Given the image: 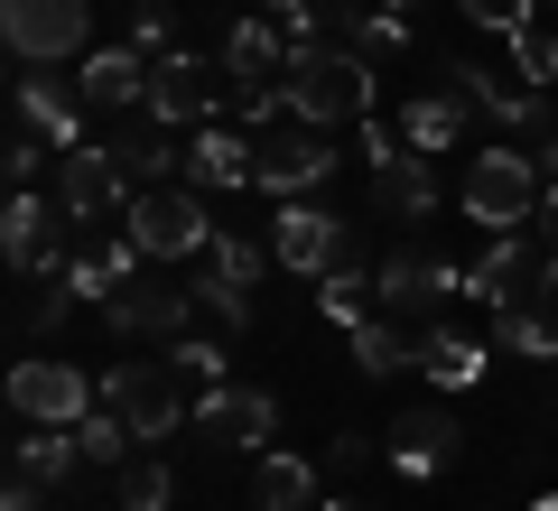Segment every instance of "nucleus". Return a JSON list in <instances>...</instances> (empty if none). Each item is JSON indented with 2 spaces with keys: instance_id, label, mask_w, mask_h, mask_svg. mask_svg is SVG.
<instances>
[{
  "instance_id": "1",
  "label": "nucleus",
  "mask_w": 558,
  "mask_h": 511,
  "mask_svg": "<svg viewBox=\"0 0 558 511\" xmlns=\"http://www.w3.org/2000/svg\"><path fill=\"white\" fill-rule=\"evenodd\" d=\"M279 94H289V121H317V131L326 121H373V65L336 38H299Z\"/></svg>"
},
{
  "instance_id": "2",
  "label": "nucleus",
  "mask_w": 558,
  "mask_h": 511,
  "mask_svg": "<svg viewBox=\"0 0 558 511\" xmlns=\"http://www.w3.org/2000/svg\"><path fill=\"white\" fill-rule=\"evenodd\" d=\"M465 215L484 223V233H512V223L539 215V196H549V178H539L531 149H475V168H465Z\"/></svg>"
},
{
  "instance_id": "3",
  "label": "nucleus",
  "mask_w": 558,
  "mask_h": 511,
  "mask_svg": "<svg viewBox=\"0 0 558 511\" xmlns=\"http://www.w3.org/2000/svg\"><path fill=\"white\" fill-rule=\"evenodd\" d=\"M102 410H112L140 447H159L178 418H196V400H186L178 363H121V373H102Z\"/></svg>"
},
{
  "instance_id": "4",
  "label": "nucleus",
  "mask_w": 558,
  "mask_h": 511,
  "mask_svg": "<svg viewBox=\"0 0 558 511\" xmlns=\"http://www.w3.org/2000/svg\"><path fill=\"white\" fill-rule=\"evenodd\" d=\"M121 233H131L149 260H196L205 242H215V223H205V186H140V196L121 205Z\"/></svg>"
},
{
  "instance_id": "5",
  "label": "nucleus",
  "mask_w": 558,
  "mask_h": 511,
  "mask_svg": "<svg viewBox=\"0 0 558 511\" xmlns=\"http://www.w3.org/2000/svg\"><path fill=\"white\" fill-rule=\"evenodd\" d=\"M0 38L20 65H65L94 38V0H0Z\"/></svg>"
},
{
  "instance_id": "6",
  "label": "nucleus",
  "mask_w": 558,
  "mask_h": 511,
  "mask_svg": "<svg viewBox=\"0 0 558 511\" xmlns=\"http://www.w3.org/2000/svg\"><path fill=\"white\" fill-rule=\"evenodd\" d=\"M10 410H20L28 428H84V418L102 410V381L75 373V363H57V354H28L20 373H10Z\"/></svg>"
},
{
  "instance_id": "7",
  "label": "nucleus",
  "mask_w": 558,
  "mask_h": 511,
  "mask_svg": "<svg viewBox=\"0 0 558 511\" xmlns=\"http://www.w3.org/2000/svg\"><path fill=\"white\" fill-rule=\"evenodd\" d=\"M270 260H279V270H307V279H326V270H344V260H354V233H344V215H326L317 196H279Z\"/></svg>"
},
{
  "instance_id": "8",
  "label": "nucleus",
  "mask_w": 558,
  "mask_h": 511,
  "mask_svg": "<svg viewBox=\"0 0 558 511\" xmlns=\"http://www.w3.org/2000/svg\"><path fill=\"white\" fill-rule=\"evenodd\" d=\"M102 326H112L121 344H178V334L196 326V289H178V279H149V270H140L121 297H102Z\"/></svg>"
},
{
  "instance_id": "9",
  "label": "nucleus",
  "mask_w": 558,
  "mask_h": 511,
  "mask_svg": "<svg viewBox=\"0 0 558 511\" xmlns=\"http://www.w3.org/2000/svg\"><path fill=\"white\" fill-rule=\"evenodd\" d=\"M539 260H549V242H539L531 223H512V233H494L475 260H465V297H484V307H521V297H539Z\"/></svg>"
},
{
  "instance_id": "10",
  "label": "nucleus",
  "mask_w": 558,
  "mask_h": 511,
  "mask_svg": "<svg viewBox=\"0 0 558 511\" xmlns=\"http://www.w3.org/2000/svg\"><path fill=\"white\" fill-rule=\"evenodd\" d=\"M373 297H381V316H400V326H438V297H465V270H457V260L400 252V260L373 270Z\"/></svg>"
},
{
  "instance_id": "11",
  "label": "nucleus",
  "mask_w": 558,
  "mask_h": 511,
  "mask_svg": "<svg viewBox=\"0 0 558 511\" xmlns=\"http://www.w3.org/2000/svg\"><path fill=\"white\" fill-rule=\"evenodd\" d=\"M326 178H336V149L317 139V121H289V131L252 139V186H270V196H307Z\"/></svg>"
},
{
  "instance_id": "12",
  "label": "nucleus",
  "mask_w": 558,
  "mask_h": 511,
  "mask_svg": "<svg viewBox=\"0 0 558 511\" xmlns=\"http://www.w3.org/2000/svg\"><path fill=\"white\" fill-rule=\"evenodd\" d=\"M57 205L75 223L112 215V205H131V178H121V158L112 139H75V149H57Z\"/></svg>"
},
{
  "instance_id": "13",
  "label": "nucleus",
  "mask_w": 558,
  "mask_h": 511,
  "mask_svg": "<svg viewBox=\"0 0 558 511\" xmlns=\"http://www.w3.org/2000/svg\"><path fill=\"white\" fill-rule=\"evenodd\" d=\"M57 196H38V186H10V215H0V252H10V270L20 279H57Z\"/></svg>"
},
{
  "instance_id": "14",
  "label": "nucleus",
  "mask_w": 558,
  "mask_h": 511,
  "mask_svg": "<svg viewBox=\"0 0 558 511\" xmlns=\"http://www.w3.org/2000/svg\"><path fill=\"white\" fill-rule=\"evenodd\" d=\"M140 112L168 121V131H205V121H215V75H205V57H159Z\"/></svg>"
},
{
  "instance_id": "15",
  "label": "nucleus",
  "mask_w": 558,
  "mask_h": 511,
  "mask_svg": "<svg viewBox=\"0 0 558 511\" xmlns=\"http://www.w3.org/2000/svg\"><path fill=\"white\" fill-rule=\"evenodd\" d=\"M196 428L223 437V447H270L279 437V400L242 391V381H215V391H196Z\"/></svg>"
},
{
  "instance_id": "16",
  "label": "nucleus",
  "mask_w": 558,
  "mask_h": 511,
  "mask_svg": "<svg viewBox=\"0 0 558 511\" xmlns=\"http://www.w3.org/2000/svg\"><path fill=\"white\" fill-rule=\"evenodd\" d=\"M465 121H484V112H475V102H465V94H457L447 75H438V84H418V94L400 102V139H410L418 158L457 149V139H465Z\"/></svg>"
},
{
  "instance_id": "17",
  "label": "nucleus",
  "mask_w": 558,
  "mask_h": 511,
  "mask_svg": "<svg viewBox=\"0 0 558 511\" xmlns=\"http://www.w3.org/2000/svg\"><path fill=\"white\" fill-rule=\"evenodd\" d=\"M84 112H94V102H84L75 75H47V65H38V75H20V121H28L38 139L75 149V139H84Z\"/></svg>"
},
{
  "instance_id": "18",
  "label": "nucleus",
  "mask_w": 558,
  "mask_h": 511,
  "mask_svg": "<svg viewBox=\"0 0 558 511\" xmlns=\"http://www.w3.org/2000/svg\"><path fill=\"white\" fill-rule=\"evenodd\" d=\"M457 447H465V437H457V418H447V410H400V418H391V447H381V455H391L400 474H418V484H428V474L457 465Z\"/></svg>"
},
{
  "instance_id": "19",
  "label": "nucleus",
  "mask_w": 558,
  "mask_h": 511,
  "mask_svg": "<svg viewBox=\"0 0 558 511\" xmlns=\"http://www.w3.org/2000/svg\"><path fill=\"white\" fill-rule=\"evenodd\" d=\"M289 47H299V38H289L279 20H242L233 38H223V75H233V94H270V84L289 75Z\"/></svg>"
},
{
  "instance_id": "20",
  "label": "nucleus",
  "mask_w": 558,
  "mask_h": 511,
  "mask_svg": "<svg viewBox=\"0 0 558 511\" xmlns=\"http://www.w3.org/2000/svg\"><path fill=\"white\" fill-rule=\"evenodd\" d=\"M438 75L457 84L484 121H502V131H549V94H531V84H494L484 65H438Z\"/></svg>"
},
{
  "instance_id": "21",
  "label": "nucleus",
  "mask_w": 558,
  "mask_h": 511,
  "mask_svg": "<svg viewBox=\"0 0 558 511\" xmlns=\"http://www.w3.org/2000/svg\"><path fill=\"white\" fill-rule=\"evenodd\" d=\"M75 84H84L94 112H131V102H149V57H140V47H94V57L75 65Z\"/></svg>"
},
{
  "instance_id": "22",
  "label": "nucleus",
  "mask_w": 558,
  "mask_h": 511,
  "mask_svg": "<svg viewBox=\"0 0 558 511\" xmlns=\"http://www.w3.org/2000/svg\"><path fill=\"white\" fill-rule=\"evenodd\" d=\"M373 205L391 223H428V215H438V168H428L418 149H400L391 168H373Z\"/></svg>"
},
{
  "instance_id": "23",
  "label": "nucleus",
  "mask_w": 558,
  "mask_h": 511,
  "mask_svg": "<svg viewBox=\"0 0 558 511\" xmlns=\"http://www.w3.org/2000/svg\"><path fill=\"white\" fill-rule=\"evenodd\" d=\"M418 373L438 381V391H475V381H484V334L428 326V334H418Z\"/></svg>"
},
{
  "instance_id": "24",
  "label": "nucleus",
  "mask_w": 558,
  "mask_h": 511,
  "mask_svg": "<svg viewBox=\"0 0 558 511\" xmlns=\"http://www.w3.org/2000/svg\"><path fill=\"white\" fill-rule=\"evenodd\" d=\"M186 178H196V186H252V131L205 121V131L186 139Z\"/></svg>"
},
{
  "instance_id": "25",
  "label": "nucleus",
  "mask_w": 558,
  "mask_h": 511,
  "mask_svg": "<svg viewBox=\"0 0 558 511\" xmlns=\"http://www.w3.org/2000/svg\"><path fill=\"white\" fill-rule=\"evenodd\" d=\"M75 465H84V437L75 428H28L20 437V455H10V474H28V484H75Z\"/></svg>"
},
{
  "instance_id": "26",
  "label": "nucleus",
  "mask_w": 558,
  "mask_h": 511,
  "mask_svg": "<svg viewBox=\"0 0 558 511\" xmlns=\"http://www.w3.org/2000/svg\"><path fill=\"white\" fill-rule=\"evenodd\" d=\"M140 260H149V252H140V242L121 233V242H102V252L65 260V289H75V297H121V289L140 279Z\"/></svg>"
},
{
  "instance_id": "27",
  "label": "nucleus",
  "mask_w": 558,
  "mask_h": 511,
  "mask_svg": "<svg viewBox=\"0 0 558 511\" xmlns=\"http://www.w3.org/2000/svg\"><path fill=\"white\" fill-rule=\"evenodd\" d=\"M418 334H428V326H400V316H363V326H354V363H363V373H410V363H418Z\"/></svg>"
},
{
  "instance_id": "28",
  "label": "nucleus",
  "mask_w": 558,
  "mask_h": 511,
  "mask_svg": "<svg viewBox=\"0 0 558 511\" xmlns=\"http://www.w3.org/2000/svg\"><path fill=\"white\" fill-rule=\"evenodd\" d=\"M494 334H502V354L549 363V354H558V297H521V307H494Z\"/></svg>"
},
{
  "instance_id": "29",
  "label": "nucleus",
  "mask_w": 558,
  "mask_h": 511,
  "mask_svg": "<svg viewBox=\"0 0 558 511\" xmlns=\"http://www.w3.org/2000/svg\"><path fill=\"white\" fill-rule=\"evenodd\" d=\"M196 260H205L196 279H215V289H260V270H270V242H252V233H215Z\"/></svg>"
},
{
  "instance_id": "30",
  "label": "nucleus",
  "mask_w": 558,
  "mask_h": 511,
  "mask_svg": "<svg viewBox=\"0 0 558 511\" xmlns=\"http://www.w3.org/2000/svg\"><path fill=\"white\" fill-rule=\"evenodd\" d=\"M252 502L260 511H317V465H299V455H260Z\"/></svg>"
},
{
  "instance_id": "31",
  "label": "nucleus",
  "mask_w": 558,
  "mask_h": 511,
  "mask_svg": "<svg viewBox=\"0 0 558 511\" xmlns=\"http://www.w3.org/2000/svg\"><path fill=\"white\" fill-rule=\"evenodd\" d=\"M112 158H121V178H131V196H140V186H159V178H168V168H178L186 149H168V121H149V131L112 139Z\"/></svg>"
},
{
  "instance_id": "32",
  "label": "nucleus",
  "mask_w": 558,
  "mask_h": 511,
  "mask_svg": "<svg viewBox=\"0 0 558 511\" xmlns=\"http://www.w3.org/2000/svg\"><path fill=\"white\" fill-rule=\"evenodd\" d=\"M373 307H381V297H373V279H363L354 260L317 279V316H326V326H344V334H354V326H363V316H373Z\"/></svg>"
},
{
  "instance_id": "33",
  "label": "nucleus",
  "mask_w": 558,
  "mask_h": 511,
  "mask_svg": "<svg viewBox=\"0 0 558 511\" xmlns=\"http://www.w3.org/2000/svg\"><path fill=\"white\" fill-rule=\"evenodd\" d=\"M168 502H178V474L159 455H131L121 465V511H168Z\"/></svg>"
},
{
  "instance_id": "34",
  "label": "nucleus",
  "mask_w": 558,
  "mask_h": 511,
  "mask_svg": "<svg viewBox=\"0 0 558 511\" xmlns=\"http://www.w3.org/2000/svg\"><path fill=\"white\" fill-rule=\"evenodd\" d=\"M512 75L521 84H531V94H549V84H558V38H549V28H512Z\"/></svg>"
},
{
  "instance_id": "35",
  "label": "nucleus",
  "mask_w": 558,
  "mask_h": 511,
  "mask_svg": "<svg viewBox=\"0 0 558 511\" xmlns=\"http://www.w3.org/2000/svg\"><path fill=\"white\" fill-rule=\"evenodd\" d=\"M75 437H84V465H131V455H140V437H131V428H121V418H112V410H94V418H84V428H75Z\"/></svg>"
},
{
  "instance_id": "36",
  "label": "nucleus",
  "mask_w": 558,
  "mask_h": 511,
  "mask_svg": "<svg viewBox=\"0 0 558 511\" xmlns=\"http://www.w3.org/2000/svg\"><path fill=\"white\" fill-rule=\"evenodd\" d=\"M65 307H75V289H65V279H47V289L20 307V334H28V344H38V334H57V326H65Z\"/></svg>"
},
{
  "instance_id": "37",
  "label": "nucleus",
  "mask_w": 558,
  "mask_h": 511,
  "mask_svg": "<svg viewBox=\"0 0 558 511\" xmlns=\"http://www.w3.org/2000/svg\"><path fill=\"white\" fill-rule=\"evenodd\" d=\"M168 363H178L186 381H205V391L223 381V344H205V334H178V344H168Z\"/></svg>"
},
{
  "instance_id": "38",
  "label": "nucleus",
  "mask_w": 558,
  "mask_h": 511,
  "mask_svg": "<svg viewBox=\"0 0 558 511\" xmlns=\"http://www.w3.org/2000/svg\"><path fill=\"white\" fill-rule=\"evenodd\" d=\"M196 307L215 316L223 334H242V326H252V289H215V279H196Z\"/></svg>"
},
{
  "instance_id": "39",
  "label": "nucleus",
  "mask_w": 558,
  "mask_h": 511,
  "mask_svg": "<svg viewBox=\"0 0 558 511\" xmlns=\"http://www.w3.org/2000/svg\"><path fill=\"white\" fill-rule=\"evenodd\" d=\"M47 149H57V139H38V131L20 121V131H10V149H0V168H10V186H38V158H47Z\"/></svg>"
},
{
  "instance_id": "40",
  "label": "nucleus",
  "mask_w": 558,
  "mask_h": 511,
  "mask_svg": "<svg viewBox=\"0 0 558 511\" xmlns=\"http://www.w3.org/2000/svg\"><path fill=\"white\" fill-rule=\"evenodd\" d=\"M457 10H465L475 28H502V38H512V28H531V10H539V0H457Z\"/></svg>"
},
{
  "instance_id": "41",
  "label": "nucleus",
  "mask_w": 558,
  "mask_h": 511,
  "mask_svg": "<svg viewBox=\"0 0 558 511\" xmlns=\"http://www.w3.org/2000/svg\"><path fill=\"white\" fill-rule=\"evenodd\" d=\"M354 149H363V168H391L410 139H400V121H354Z\"/></svg>"
},
{
  "instance_id": "42",
  "label": "nucleus",
  "mask_w": 558,
  "mask_h": 511,
  "mask_svg": "<svg viewBox=\"0 0 558 511\" xmlns=\"http://www.w3.org/2000/svg\"><path fill=\"white\" fill-rule=\"evenodd\" d=\"M131 47H140L149 65H159V57H178V47H168V10H140V20H131Z\"/></svg>"
},
{
  "instance_id": "43",
  "label": "nucleus",
  "mask_w": 558,
  "mask_h": 511,
  "mask_svg": "<svg viewBox=\"0 0 558 511\" xmlns=\"http://www.w3.org/2000/svg\"><path fill=\"white\" fill-rule=\"evenodd\" d=\"M0 511H47V484H28V474H10V492H0Z\"/></svg>"
},
{
  "instance_id": "44",
  "label": "nucleus",
  "mask_w": 558,
  "mask_h": 511,
  "mask_svg": "<svg viewBox=\"0 0 558 511\" xmlns=\"http://www.w3.org/2000/svg\"><path fill=\"white\" fill-rule=\"evenodd\" d=\"M531 233H539V242H549V252H558V186H549V196H539V215H531Z\"/></svg>"
},
{
  "instance_id": "45",
  "label": "nucleus",
  "mask_w": 558,
  "mask_h": 511,
  "mask_svg": "<svg viewBox=\"0 0 558 511\" xmlns=\"http://www.w3.org/2000/svg\"><path fill=\"white\" fill-rule=\"evenodd\" d=\"M539 178H549V186H558V131H549V139H539Z\"/></svg>"
},
{
  "instance_id": "46",
  "label": "nucleus",
  "mask_w": 558,
  "mask_h": 511,
  "mask_svg": "<svg viewBox=\"0 0 558 511\" xmlns=\"http://www.w3.org/2000/svg\"><path fill=\"white\" fill-rule=\"evenodd\" d=\"M373 10H400V20H410V10H418V0H373Z\"/></svg>"
},
{
  "instance_id": "47",
  "label": "nucleus",
  "mask_w": 558,
  "mask_h": 511,
  "mask_svg": "<svg viewBox=\"0 0 558 511\" xmlns=\"http://www.w3.org/2000/svg\"><path fill=\"white\" fill-rule=\"evenodd\" d=\"M531 511H558V492H539V502H531Z\"/></svg>"
},
{
  "instance_id": "48",
  "label": "nucleus",
  "mask_w": 558,
  "mask_h": 511,
  "mask_svg": "<svg viewBox=\"0 0 558 511\" xmlns=\"http://www.w3.org/2000/svg\"><path fill=\"white\" fill-rule=\"evenodd\" d=\"M317 511H363V502H317Z\"/></svg>"
}]
</instances>
